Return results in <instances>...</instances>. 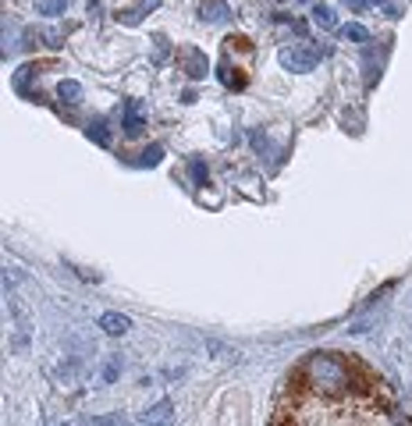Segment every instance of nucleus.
<instances>
[{
	"label": "nucleus",
	"instance_id": "obj_1",
	"mask_svg": "<svg viewBox=\"0 0 412 426\" xmlns=\"http://www.w3.org/2000/svg\"><path fill=\"white\" fill-rule=\"evenodd\" d=\"M327 53V50H320V46H291V50H281V68L288 71H313L316 68V60Z\"/></svg>",
	"mask_w": 412,
	"mask_h": 426
},
{
	"label": "nucleus",
	"instance_id": "obj_2",
	"mask_svg": "<svg viewBox=\"0 0 412 426\" xmlns=\"http://www.w3.org/2000/svg\"><path fill=\"white\" fill-rule=\"evenodd\" d=\"M171 423H174V402H167V398L139 416V426H171Z\"/></svg>",
	"mask_w": 412,
	"mask_h": 426
},
{
	"label": "nucleus",
	"instance_id": "obj_3",
	"mask_svg": "<svg viewBox=\"0 0 412 426\" xmlns=\"http://www.w3.org/2000/svg\"><path fill=\"white\" fill-rule=\"evenodd\" d=\"M142 128H146V107L139 103V100H128L125 103V135H142Z\"/></svg>",
	"mask_w": 412,
	"mask_h": 426
},
{
	"label": "nucleus",
	"instance_id": "obj_4",
	"mask_svg": "<svg viewBox=\"0 0 412 426\" xmlns=\"http://www.w3.org/2000/svg\"><path fill=\"white\" fill-rule=\"evenodd\" d=\"M185 75L189 78H206V71H210V65H206V53H199V50H185Z\"/></svg>",
	"mask_w": 412,
	"mask_h": 426
},
{
	"label": "nucleus",
	"instance_id": "obj_5",
	"mask_svg": "<svg viewBox=\"0 0 412 426\" xmlns=\"http://www.w3.org/2000/svg\"><path fill=\"white\" fill-rule=\"evenodd\" d=\"M231 11H228V4L224 0H203V8H199V18L203 22H224Z\"/></svg>",
	"mask_w": 412,
	"mask_h": 426
},
{
	"label": "nucleus",
	"instance_id": "obj_6",
	"mask_svg": "<svg viewBox=\"0 0 412 426\" xmlns=\"http://www.w3.org/2000/svg\"><path fill=\"white\" fill-rule=\"evenodd\" d=\"M100 327L117 338V334H125L132 323H128V316H121V313H103V316H100Z\"/></svg>",
	"mask_w": 412,
	"mask_h": 426
},
{
	"label": "nucleus",
	"instance_id": "obj_7",
	"mask_svg": "<svg viewBox=\"0 0 412 426\" xmlns=\"http://www.w3.org/2000/svg\"><path fill=\"white\" fill-rule=\"evenodd\" d=\"M217 78L228 85V89H246V75L239 68H231V65H221L217 68Z\"/></svg>",
	"mask_w": 412,
	"mask_h": 426
},
{
	"label": "nucleus",
	"instance_id": "obj_8",
	"mask_svg": "<svg viewBox=\"0 0 412 426\" xmlns=\"http://www.w3.org/2000/svg\"><path fill=\"white\" fill-rule=\"evenodd\" d=\"M57 96H61L65 103H78V100H82V85H78L75 78H65L61 85H57Z\"/></svg>",
	"mask_w": 412,
	"mask_h": 426
},
{
	"label": "nucleus",
	"instance_id": "obj_9",
	"mask_svg": "<svg viewBox=\"0 0 412 426\" xmlns=\"http://www.w3.org/2000/svg\"><path fill=\"white\" fill-rule=\"evenodd\" d=\"M341 36L348 40V43H370V33L363 25H356V22H348V25H341Z\"/></svg>",
	"mask_w": 412,
	"mask_h": 426
},
{
	"label": "nucleus",
	"instance_id": "obj_10",
	"mask_svg": "<svg viewBox=\"0 0 412 426\" xmlns=\"http://www.w3.org/2000/svg\"><path fill=\"white\" fill-rule=\"evenodd\" d=\"M313 22H316L320 28H334V25H338L334 11H331V8H323V4H316V8H313Z\"/></svg>",
	"mask_w": 412,
	"mask_h": 426
},
{
	"label": "nucleus",
	"instance_id": "obj_11",
	"mask_svg": "<svg viewBox=\"0 0 412 426\" xmlns=\"http://www.w3.org/2000/svg\"><path fill=\"white\" fill-rule=\"evenodd\" d=\"M65 8H68V0H40V15H46V18L65 15Z\"/></svg>",
	"mask_w": 412,
	"mask_h": 426
},
{
	"label": "nucleus",
	"instance_id": "obj_12",
	"mask_svg": "<svg viewBox=\"0 0 412 426\" xmlns=\"http://www.w3.org/2000/svg\"><path fill=\"white\" fill-rule=\"evenodd\" d=\"M160 157H164V149L160 146H150V149H142V153H139V164L142 167H153V164H160Z\"/></svg>",
	"mask_w": 412,
	"mask_h": 426
},
{
	"label": "nucleus",
	"instance_id": "obj_13",
	"mask_svg": "<svg viewBox=\"0 0 412 426\" xmlns=\"http://www.w3.org/2000/svg\"><path fill=\"white\" fill-rule=\"evenodd\" d=\"M85 135H89L93 142H100V146H110V132L100 125V121H96V125H89V128H85Z\"/></svg>",
	"mask_w": 412,
	"mask_h": 426
},
{
	"label": "nucleus",
	"instance_id": "obj_14",
	"mask_svg": "<svg viewBox=\"0 0 412 426\" xmlns=\"http://www.w3.org/2000/svg\"><path fill=\"white\" fill-rule=\"evenodd\" d=\"M117 373H121V359H117V355H110L107 370H103V380H107V384H114V380H117Z\"/></svg>",
	"mask_w": 412,
	"mask_h": 426
},
{
	"label": "nucleus",
	"instance_id": "obj_15",
	"mask_svg": "<svg viewBox=\"0 0 412 426\" xmlns=\"http://www.w3.org/2000/svg\"><path fill=\"white\" fill-rule=\"evenodd\" d=\"M117 22H125V25H139V22H142V11H135V8L117 11Z\"/></svg>",
	"mask_w": 412,
	"mask_h": 426
},
{
	"label": "nucleus",
	"instance_id": "obj_16",
	"mask_svg": "<svg viewBox=\"0 0 412 426\" xmlns=\"http://www.w3.org/2000/svg\"><path fill=\"white\" fill-rule=\"evenodd\" d=\"M89 426H125V419L121 416H96V419H89Z\"/></svg>",
	"mask_w": 412,
	"mask_h": 426
},
{
	"label": "nucleus",
	"instance_id": "obj_17",
	"mask_svg": "<svg viewBox=\"0 0 412 426\" xmlns=\"http://www.w3.org/2000/svg\"><path fill=\"white\" fill-rule=\"evenodd\" d=\"M153 43H157V57H153V60H157V65H164L167 53H171V46H167V40H164V36H157Z\"/></svg>",
	"mask_w": 412,
	"mask_h": 426
},
{
	"label": "nucleus",
	"instance_id": "obj_18",
	"mask_svg": "<svg viewBox=\"0 0 412 426\" xmlns=\"http://www.w3.org/2000/svg\"><path fill=\"white\" fill-rule=\"evenodd\" d=\"M192 178H196V181H206V167H203L199 160H192Z\"/></svg>",
	"mask_w": 412,
	"mask_h": 426
},
{
	"label": "nucleus",
	"instance_id": "obj_19",
	"mask_svg": "<svg viewBox=\"0 0 412 426\" xmlns=\"http://www.w3.org/2000/svg\"><path fill=\"white\" fill-rule=\"evenodd\" d=\"M384 11H388V18H402V4H395V0L384 4Z\"/></svg>",
	"mask_w": 412,
	"mask_h": 426
},
{
	"label": "nucleus",
	"instance_id": "obj_20",
	"mask_svg": "<svg viewBox=\"0 0 412 426\" xmlns=\"http://www.w3.org/2000/svg\"><path fill=\"white\" fill-rule=\"evenodd\" d=\"M345 4H348L352 11H363V8H366V0H345Z\"/></svg>",
	"mask_w": 412,
	"mask_h": 426
},
{
	"label": "nucleus",
	"instance_id": "obj_21",
	"mask_svg": "<svg viewBox=\"0 0 412 426\" xmlns=\"http://www.w3.org/2000/svg\"><path fill=\"white\" fill-rule=\"evenodd\" d=\"M157 4H160V0H139V8H142V11H153Z\"/></svg>",
	"mask_w": 412,
	"mask_h": 426
}]
</instances>
